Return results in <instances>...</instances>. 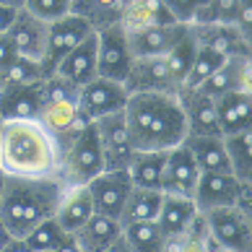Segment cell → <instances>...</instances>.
I'll use <instances>...</instances> for the list:
<instances>
[{"label": "cell", "instance_id": "40", "mask_svg": "<svg viewBox=\"0 0 252 252\" xmlns=\"http://www.w3.org/2000/svg\"><path fill=\"white\" fill-rule=\"evenodd\" d=\"M16 58H18V55H16V50H13L11 39H8L5 34H0V70L8 68V65H11Z\"/></svg>", "mask_w": 252, "mask_h": 252}, {"label": "cell", "instance_id": "26", "mask_svg": "<svg viewBox=\"0 0 252 252\" xmlns=\"http://www.w3.org/2000/svg\"><path fill=\"white\" fill-rule=\"evenodd\" d=\"M185 146L192 154L200 172H216V174H231L226 146L221 135H190L185 138Z\"/></svg>", "mask_w": 252, "mask_h": 252}, {"label": "cell", "instance_id": "24", "mask_svg": "<svg viewBox=\"0 0 252 252\" xmlns=\"http://www.w3.org/2000/svg\"><path fill=\"white\" fill-rule=\"evenodd\" d=\"M91 216H94V205H91L86 185H81V188H65L52 219L58 221V226L65 234H76Z\"/></svg>", "mask_w": 252, "mask_h": 252}, {"label": "cell", "instance_id": "25", "mask_svg": "<svg viewBox=\"0 0 252 252\" xmlns=\"http://www.w3.org/2000/svg\"><path fill=\"white\" fill-rule=\"evenodd\" d=\"M73 237H76L78 247L83 252H107L120 237H123V226H120L117 219L94 213Z\"/></svg>", "mask_w": 252, "mask_h": 252}, {"label": "cell", "instance_id": "20", "mask_svg": "<svg viewBox=\"0 0 252 252\" xmlns=\"http://www.w3.org/2000/svg\"><path fill=\"white\" fill-rule=\"evenodd\" d=\"M198 208L190 198H177V195H161V205L156 213V226L166 242L182 237L195 221H198Z\"/></svg>", "mask_w": 252, "mask_h": 252}, {"label": "cell", "instance_id": "30", "mask_svg": "<svg viewBox=\"0 0 252 252\" xmlns=\"http://www.w3.org/2000/svg\"><path fill=\"white\" fill-rule=\"evenodd\" d=\"M158 205H161V192L158 190H138L133 188L127 195V200L120 213V226L125 223H138V221H156Z\"/></svg>", "mask_w": 252, "mask_h": 252}, {"label": "cell", "instance_id": "43", "mask_svg": "<svg viewBox=\"0 0 252 252\" xmlns=\"http://www.w3.org/2000/svg\"><path fill=\"white\" fill-rule=\"evenodd\" d=\"M3 252H32V250L26 247V242H24V239H16V237H13L11 242H8V245L3 247Z\"/></svg>", "mask_w": 252, "mask_h": 252}, {"label": "cell", "instance_id": "13", "mask_svg": "<svg viewBox=\"0 0 252 252\" xmlns=\"http://www.w3.org/2000/svg\"><path fill=\"white\" fill-rule=\"evenodd\" d=\"M242 185L234 174H216V172H200V180L195 185L192 203L198 213H208L216 208H229L237 205Z\"/></svg>", "mask_w": 252, "mask_h": 252}, {"label": "cell", "instance_id": "45", "mask_svg": "<svg viewBox=\"0 0 252 252\" xmlns=\"http://www.w3.org/2000/svg\"><path fill=\"white\" fill-rule=\"evenodd\" d=\"M107 252H130V247H127L125 242H123V237H120V239H117L115 245H112V247L107 250Z\"/></svg>", "mask_w": 252, "mask_h": 252}, {"label": "cell", "instance_id": "39", "mask_svg": "<svg viewBox=\"0 0 252 252\" xmlns=\"http://www.w3.org/2000/svg\"><path fill=\"white\" fill-rule=\"evenodd\" d=\"M239 5H242V0H211L213 21H216V24H229V26H234V18H237Z\"/></svg>", "mask_w": 252, "mask_h": 252}, {"label": "cell", "instance_id": "3", "mask_svg": "<svg viewBox=\"0 0 252 252\" xmlns=\"http://www.w3.org/2000/svg\"><path fill=\"white\" fill-rule=\"evenodd\" d=\"M65 192V185L52 180H5V192L0 200V221L11 231V237L24 239L36 223L55 216Z\"/></svg>", "mask_w": 252, "mask_h": 252}, {"label": "cell", "instance_id": "47", "mask_svg": "<svg viewBox=\"0 0 252 252\" xmlns=\"http://www.w3.org/2000/svg\"><path fill=\"white\" fill-rule=\"evenodd\" d=\"M208 252H242V250H229V247H219V245H213V242L208 239Z\"/></svg>", "mask_w": 252, "mask_h": 252}, {"label": "cell", "instance_id": "34", "mask_svg": "<svg viewBox=\"0 0 252 252\" xmlns=\"http://www.w3.org/2000/svg\"><path fill=\"white\" fill-rule=\"evenodd\" d=\"M195 44H198V42H195ZM226 60H229V58H226L223 52L198 44V50H195V60H192V68H190V76H188V81H185V86H182L180 91H195L203 81H208Z\"/></svg>", "mask_w": 252, "mask_h": 252}, {"label": "cell", "instance_id": "46", "mask_svg": "<svg viewBox=\"0 0 252 252\" xmlns=\"http://www.w3.org/2000/svg\"><path fill=\"white\" fill-rule=\"evenodd\" d=\"M26 0H0V5H8V8H13V11H21Z\"/></svg>", "mask_w": 252, "mask_h": 252}, {"label": "cell", "instance_id": "8", "mask_svg": "<svg viewBox=\"0 0 252 252\" xmlns=\"http://www.w3.org/2000/svg\"><path fill=\"white\" fill-rule=\"evenodd\" d=\"M91 32L94 29L76 13H68L65 18H60V21L50 24L47 26V47H44V58L39 63L42 65V76L44 78L52 76L55 68L60 65V60L70 50H76Z\"/></svg>", "mask_w": 252, "mask_h": 252}, {"label": "cell", "instance_id": "33", "mask_svg": "<svg viewBox=\"0 0 252 252\" xmlns=\"http://www.w3.org/2000/svg\"><path fill=\"white\" fill-rule=\"evenodd\" d=\"M195 50H198V44H195L192 34L188 32V34H185L169 52L164 55L166 70H169V76H172V81H174L177 91L185 86V81H188V76H190L192 60H195Z\"/></svg>", "mask_w": 252, "mask_h": 252}, {"label": "cell", "instance_id": "48", "mask_svg": "<svg viewBox=\"0 0 252 252\" xmlns=\"http://www.w3.org/2000/svg\"><path fill=\"white\" fill-rule=\"evenodd\" d=\"M5 180H8V177L0 172V200H3V192H5Z\"/></svg>", "mask_w": 252, "mask_h": 252}, {"label": "cell", "instance_id": "12", "mask_svg": "<svg viewBox=\"0 0 252 252\" xmlns=\"http://www.w3.org/2000/svg\"><path fill=\"white\" fill-rule=\"evenodd\" d=\"M200 180V169L195 164L188 146L180 143L166 151L164 177H161V195H177V198H190L195 195V185Z\"/></svg>", "mask_w": 252, "mask_h": 252}, {"label": "cell", "instance_id": "29", "mask_svg": "<svg viewBox=\"0 0 252 252\" xmlns=\"http://www.w3.org/2000/svg\"><path fill=\"white\" fill-rule=\"evenodd\" d=\"M125 8V0H73L70 13L81 16L94 32L120 26V13Z\"/></svg>", "mask_w": 252, "mask_h": 252}, {"label": "cell", "instance_id": "2", "mask_svg": "<svg viewBox=\"0 0 252 252\" xmlns=\"http://www.w3.org/2000/svg\"><path fill=\"white\" fill-rule=\"evenodd\" d=\"M123 117L135 151H169L188 138L180 94H127Z\"/></svg>", "mask_w": 252, "mask_h": 252}, {"label": "cell", "instance_id": "35", "mask_svg": "<svg viewBox=\"0 0 252 252\" xmlns=\"http://www.w3.org/2000/svg\"><path fill=\"white\" fill-rule=\"evenodd\" d=\"M63 237H65V231L58 226V221L47 219V221L36 223L29 234L24 237V242H26V247H29L32 252H52L55 247L60 245Z\"/></svg>", "mask_w": 252, "mask_h": 252}, {"label": "cell", "instance_id": "38", "mask_svg": "<svg viewBox=\"0 0 252 252\" xmlns=\"http://www.w3.org/2000/svg\"><path fill=\"white\" fill-rule=\"evenodd\" d=\"M166 13L172 16L174 24H182V26H192L195 16L200 13V8L208 3V0H161Z\"/></svg>", "mask_w": 252, "mask_h": 252}, {"label": "cell", "instance_id": "22", "mask_svg": "<svg viewBox=\"0 0 252 252\" xmlns=\"http://www.w3.org/2000/svg\"><path fill=\"white\" fill-rule=\"evenodd\" d=\"M180 101L185 109V123H188V138L190 135H221L216 104L211 96L200 91H180Z\"/></svg>", "mask_w": 252, "mask_h": 252}, {"label": "cell", "instance_id": "9", "mask_svg": "<svg viewBox=\"0 0 252 252\" xmlns=\"http://www.w3.org/2000/svg\"><path fill=\"white\" fill-rule=\"evenodd\" d=\"M133 65V55L127 47V36L120 26L96 32V73L99 78L125 83L127 70Z\"/></svg>", "mask_w": 252, "mask_h": 252}, {"label": "cell", "instance_id": "1", "mask_svg": "<svg viewBox=\"0 0 252 252\" xmlns=\"http://www.w3.org/2000/svg\"><path fill=\"white\" fill-rule=\"evenodd\" d=\"M0 172L13 180H52L60 172V146L39 120L0 123Z\"/></svg>", "mask_w": 252, "mask_h": 252}, {"label": "cell", "instance_id": "7", "mask_svg": "<svg viewBox=\"0 0 252 252\" xmlns=\"http://www.w3.org/2000/svg\"><path fill=\"white\" fill-rule=\"evenodd\" d=\"M94 130H96V141H99V148H101L104 172L127 169L130 158L135 156V146H133V141H130L123 112L94 120Z\"/></svg>", "mask_w": 252, "mask_h": 252}, {"label": "cell", "instance_id": "15", "mask_svg": "<svg viewBox=\"0 0 252 252\" xmlns=\"http://www.w3.org/2000/svg\"><path fill=\"white\" fill-rule=\"evenodd\" d=\"M188 32L190 26L164 24V26H148V29H138V32H125V36L133 58H164Z\"/></svg>", "mask_w": 252, "mask_h": 252}, {"label": "cell", "instance_id": "37", "mask_svg": "<svg viewBox=\"0 0 252 252\" xmlns=\"http://www.w3.org/2000/svg\"><path fill=\"white\" fill-rule=\"evenodd\" d=\"M166 252H208V231H205L203 219L198 216V221L182 237L166 242Z\"/></svg>", "mask_w": 252, "mask_h": 252}, {"label": "cell", "instance_id": "41", "mask_svg": "<svg viewBox=\"0 0 252 252\" xmlns=\"http://www.w3.org/2000/svg\"><path fill=\"white\" fill-rule=\"evenodd\" d=\"M16 13H18V11H13V8H8V5H0V34H5L8 29H11V24H13Z\"/></svg>", "mask_w": 252, "mask_h": 252}, {"label": "cell", "instance_id": "21", "mask_svg": "<svg viewBox=\"0 0 252 252\" xmlns=\"http://www.w3.org/2000/svg\"><path fill=\"white\" fill-rule=\"evenodd\" d=\"M216 104V117L221 127V138L252 130V94L247 91H234L213 99Z\"/></svg>", "mask_w": 252, "mask_h": 252}, {"label": "cell", "instance_id": "18", "mask_svg": "<svg viewBox=\"0 0 252 252\" xmlns=\"http://www.w3.org/2000/svg\"><path fill=\"white\" fill-rule=\"evenodd\" d=\"M55 76L65 78L76 89L86 86L89 81H94L99 76L96 73V32H91L76 50L65 55L60 65L55 68Z\"/></svg>", "mask_w": 252, "mask_h": 252}, {"label": "cell", "instance_id": "27", "mask_svg": "<svg viewBox=\"0 0 252 252\" xmlns=\"http://www.w3.org/2000/svg\"><path fill=\"white\" fill-rule=\"evenodd\" d=\"M174 24L166 13L161 0H125V8L120 13V29L123 32H138L148 26H164Z\"/></svg>", "mask_w": 252, "mask_h": 252}, {"label": "cell", "instance_id": "49", "mask_svg": "<svg viewBox=\"0 0 252 252\" xmlns=\"http://www.w3.org/2000/svg\"><path fill=\"white\" fill-rule=\"evenodd\" d=\"M0 123H3V120H0Z\"/></svg>", "mask_w": 252, "mask_h": 252}, {"label": "cell", "instance_id": "6", "mask_svg": "<svg viewBox=\"0 0 252 252\" xmlns=\"http://www.w3.org/2000/svg\"><path fill=\"white\" fill-rule=\"evenodd\" d=\"M200 219L205 223V231H208V239L213 245L250 252V245H252L250 213H245L237 205H229V208H216V211L200 213Z\"/></svg>", "mask_w": 252, "mask_h": 252}, {"label": "cell", "instance_id": "14", "mask_svg": "<svg viewBox=\"0 0 252 252\" xmlns=\"http://www.w3.org/2000/svg\"><path fill=\"white\" fill-rule=\"evenodd\" d=\"M123 86L127 94H180L164 58H133Z\"/></svg>", "mask_w": 252, "mask_h": 252}, {"label": "cell", "instance_id": "19", "mask_svg": "<svg viewBox=\"0 0 252 252\" xmlns=\"http://www.w3.org/2000/svg\"><path fill=\"white\" fill-rule=\"evenodd\" d=\"M42 81L16 83L0 91V120H36L42 107Z\"/></svg>", "mask_w": 252, "mask_h": 252}, {"label": "cell", "instance_id": "4", "mask_svg": "<svg viewBox=\"0 0 252 252\" xmlns=\"http://www.w3.org/2000/svg\"><path fill=\"white\" fill-rule=\"evenodd\" d=\"M36 120L55 135L58 143L89 125L78 107V89L55 73L42 81V107Z\"/></svg>", "mask_w": 252, "mask_h": 252}, {"label": "cell", "instance_id": "23", "mask_svg": "<svg viewBox=\"0 0 252 252\" xmlns=\"http://www.w3.org/2000/svg\"><path fill=\"white\" fill-rule=\"evenodd\" d=\"M192 39L203 44V47L219 50L226 58H234V55H250V42L239 34L237 26L229 24H211V26H190Z\"/></svg>", "mask_w": 252, "mask_h": 252}, {"label": "cell", "instance_id": "44", "mask_svg": "<svg viewBox=\"0 0 252 252\" xmlns=\"http://www.w3.org/2000/svg\"><path fill=\"white\" fill-rule=\"evenodd\" d=\"M11 239H13V237H11V231H8V229H5V223L0 221V252H3V247H5Z\"/></svg>", "mask_w": 252, "mask_h": 252}, {"label": "cell", "instance_id": "5", "mask_svg": "<svg viewBox=\"0 0 252 252\" xmlns=\"http://www.w3.org/2000/svg\"><path fill=\"white\" fill-rule=\"evenodd\" d=\"M58 146H60L58 180L65 188L89 185L96 174L104 172V161H101V148H99V141H96L94 123H89L83 130L73 133L70 138L60 141Z\"/></svg>", "mask_w": 252, "mask_h": 252}, {"label": "cell", "instance_id": "11", "mask_svg": "<svg viewBox=\"0 0 252 252\" xmlns=\"http://www.w3.org/2000/svg\"><path fill=\"white\" fill-rule=\"evenodd\" d=\"M91 205H94V213L99 216H109V219H120L123 213V205L127 200L130 190V177L127 169H115V172H101L94 180L86 185Z\"/></svg>", "mask_w": 252, "mask_h": 252}, {"label": "cell", "instance_id": "36", "mask_svg": "<svg viewBox=\"0 0 252 252\" xmlns=\"http://www.w3.org/2000/svg\"><path fill=\"white\" fill-rule=\"evenodd\" d=\"M70 8H73V0H26L24 3L26 13L34 16L36 21L47 24V26L65 18L70 13Z\"/></svg>", "mask_w": 252, "mask_h": 252}, {"label": "cell", "instance_id": "10", "mask_svg": "<svg viewBox=\"0 0 252 252\" xmlns=\"http://www.w3.org/2000/svg\"><path fill=\"white\" fill-rule=\"evenodd\" d=\"M127 101V91L123 83L109 81V78H94L89 81L86 86L78 89V107L86 115L89 123L94 120H101L107 115H117V112L125 109Z\"/></svg>", "mask_w": 252, "mask_h": 252}, {"label": "cell", "instance_id": "17", "mask_svg": "<svg viewBox=\"0 0 252 252\" xmlns=\"http://www.w3.org/2000/svg\"><path fill=\"white\" fill-rule=\"evenodd\" d=\"M5 36L11 39L13 50L18 58H26V60H34V63H42L44 58V47H47V24L36 21L34 16H29L21 8L16 13L11 29L5 32Z\"/></svg>", "mask_w": 252, "mask_h": 252}, {"label": "cell", "instance_id": "28", "mask_svg": "<svg viewBox=\"0 0 252 252\" xmlns=\"http://www.w3.org/2000/svg\"><path fill=\"white\" fill-rule=\"evenodd\" d=\"M164 161H166V151H135V156L127 164L130 185L138 190H158L161 192Z\"/></svg>", "mask_w": 252, "mask_h": 252}, {"label": "cell", "instance_id": "16", "mask_svg": "<svg viewBox=\"0 0 252 252\" xmlns=\"http://www.w3.org/2000/svg\"><path fill=\"white\" fill-rule=\"evenodd\" d=\"M250 81H252L250 55H234L208 81H203L195 91H200V94L211 96V99H219L223 94H234V91H247L250 94Z\"/></svg>", "mask_w": 252, "mask_h": 252}, {"label": "cell", "instance_id": "42", "mask_svg": "<svg viewBox=\"0 0 252 252\" xmlns=\"http://www.w3.org/2000/svg\"><path fill=\"white\" fill-rule=\"evenodd\" d=\"M52 252H83V250L78 247V242H76V237H73V234H65V237L60 239V245L55 247Z\"/></svg>", "mask_w": 252, "mask_h": 252}, {"label": "cell", "instance_id": "32", "mask_svg": "<svg viewBox=\"0 0 252 252\" xmlns=\"http://www.w3.org/2000/svg\"><path fill=\"white\" fill-rule=\"evenodd\" d=\"M123 242L130 247V252H166V239L161 237L156 221L125 223Z\"/></svg>", "mask_w": 252, "mask_h": 252}, {"label": "cell", "instance_id": "31", "mask_svg": "<svg viewBox=\"0 0 252 252\" xmlns=\"http://www.w3.org/2000/svg\"><path fill=\"white\" fill-rule=\"evenodd\" d=\"M226 146V158H229V169L239 182L252 180V130L245 133H234L223 138Z\"/></svg>", "mask_w": 252, "mask_h": 252}]
</instances>
